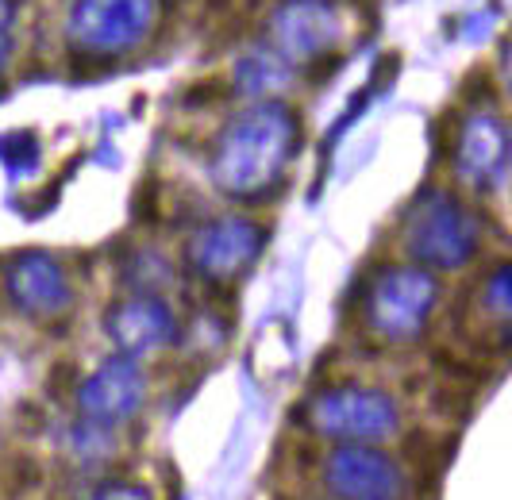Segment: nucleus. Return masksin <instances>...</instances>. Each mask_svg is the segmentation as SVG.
<instances>
[{
    "label": "nucleus",
    "instance_id": "0eeeda50",
    "mask_svg": "<svg viewBox=\"0 0 512 500\" xmlns=\"http://www.w3.org/2000/svg\"><path fill=\"white\" fill-rule=\"evenodd\" d=\"M262 243H266V231L255 220L220 216V220L201 224L193 231L185 254H189L197 274L212 277V281H228V277H239L255 262Z\"/></svg>",
    "mask_w": 512,
    "mask_h": 500
},
{
    "label": "nucleus",
    "instance_id": "20e7f679",
    "mask_svg": "<svg viewBox=\"0 0 512 500\" xmlns=\"http://www.w3.org/2000/svg\"><path fill=\"white\" fill-rule=\"evenodd\" d=\"M439 285L428 270L412 266H385L366 281L362 289V320L378 339H412L420 335L432 308H436Z\"/></svg>",
    "mask_w": 512,
    "mask_h": 500
},
{
    "label": "nucleus",
    "instance_id": "2eb2a0df",
    "mask_svg": "<svg viewBox=\"0 0 512 500\" xmlns=\"http://www.w3.org/2000/svg\"><path fill=\"white\" fill-rule=\"evenodd\" d=\"M101 500H147V493H139V489H112Z\"/></svg>",
    "mask_w": 512,
    "mask_h": 500
},
{
    "label": "nucleus",
    "instance_id": "f8f14e48",
    "mask_svg": "<svg viewBox=\"0 0 512 500\" xmlns=\"http://www.w3.org/2000/svg\"><path fill=\"white\" fill-rule=\"evenodd\" d=\"M143 400V374L131 366L128 358H112L104 362L101 374L93 381H85L81 389V408L89 420H101V424H120L128 420L131 412L139 408Z\"/></svg>",
    "mask_w": 512,
    "mask_h": 500
},
{
    "label": "nucleus",
    "instance_id": "9b49d317",
    "mask_svg": "<svg viewBox=\"0 0 512 500\" xmlns=\"http://www.w3.org/2000/svg\"><path fill=\"white\" fill-rule=\"evenodd\" d=\"M108 331L116 335V343L131 354H147L166 343H174L178 324L174 312L154 297H131L120 300L116 308H108Z\"/></svg>",
    "mask_w": 512,
    "mask_h": 500
},
{
    "label": "nucleus",
    "instance_id": "7ed1b4c3",
    "mask_svg": "<svg viewBox=\"0 0 512 500\" xmlns=\"http://www.w3.org/2000/svg\"><path fill=\"white\" fill-rule=\"evenodd\" d=\"M158 20V0H74L66 12V43L77 58L131 54Z\"/></svg>",
    "mask_w": 512,
    "mask_h": 500
},
{
    "label": "nucleus",
    "instance_id": "4468645a",
    "mask_svg": "<svg viewBox=\"0 0 512 500\" xmlns=\"http://www.w3.org/2000/svg\"><path fill=\"white\" fill-rule=\"evenodd\" d=\"M12 0H0V77L8 70V58H12Z\"/></svg>",
    "mask_w": 512,
    "mask_h": 500
},
{
    "label": "nucleus",
    "instance_id": "f03ea898",
    "mask_svg": "<svg viewBox=\"0 0 512 500\" xmlns=\"http://www.w3.org/2000/svg\"><path fill=\"white\" fill-rule=\"evenodd\" d=\"M482 239L478 216L447 189H428L405 216V250L436 270H459L474 258Z\"/></svg>",
    "mask_w": 512,
    "mask_h": 500
},
{
    "label": "nucleus",
    "instance_id": "ddd939ff",
    "mask_svg": "<svg viewBox=\"0 0 512 500\" xmlns=\"http://www.w3.org/2000/svg\"><path fill=\"white\" fill-rule=\"evenodd\" d=\"M285 81H289V70L274 50H258L239 62V89L247 97H274Z\"/></svg>",
    "mask_w": 512,
    "mask_h": 500
},
{
    "label": "nucleus",
    "instance_id": "39448f33",
    "mask_svg": "<svg viewBox=\"0 0 512 500\" xmlns=\"http://www.w3.org/2000/svg\"><path fill=\"white\" fill-rule=\"evenodd\" d=\"M347 35L335 0H278L266 16V43L285 66H312L328 58Z\"/></svg>",
    "mask_w": 512,
    "mask_h": 500
},
{
    "label": "nucleus",
    "instance_id": "f257e3e1",
    "mask_svg": "<svg viewBox=\"0 0 512 500\" xmlns=\"http://www.w3.org/2000/svg\"><path fill=\"white\" fill-rule=\"evenodd\" d=\"M301 147V116L285 100H258L231 116L212 147V181L228 197H262Z\"/></svg>",
    "mask_w": 512,
    "mask_h": 500
},
{
    "label": "nucleus",
    "instance_id": "9d476101",
    "mask_svg": "<svg viewBox=\"0 0 512 500\" xmlns=\"http://www.w3.org/2000/svg\"><path fill=\"white\" fill-rule=\"evenodd\" d=\"M8 293L27 316H54L70 304V281L51 254H20L8 270Z\"/></svg>",
    "mask_w": 512,
    "mask_h": 500
},
{
    "label": "nucleus",
    "instance_id": "423d86ee",
    "mask_svg": "<svg viewBox=\"0 0 512 500\" xmlns=\"http://www.w3.org/2000/svg\"><path fill=\"white\" fill-rule=\"evenodd\" d=\"M308 424L320 435L332 439H359V443H374L393 435L401 416L393 397H385L378 389L366 385H335L328 393L308 404Z\"/></svg>",
    "mask_w": 512,
    "mask_h": 500
},
{
    "label": "nucleus",
    "instance_id": "1a4fd4ad",
    "mask_svg": "<svg viewBox=\"0 0 512 500\" xmlns=\"http://www.w3.org/2000/svg\"><path fill=\"white\" fill-rule=\"evenodd\" d=\"M328 485L347 500H397L401 474L374 450H339L328 462Z\"/></svg>",
    "mask_w": 512,
    "mask_h": 500
},
{
    "label": "nucleus",
    "instance_id": "6e6552de",
    "mask_svg": "<svg viewBox=\"0 0 512 500\" xmlns=\"http://www.w3.org/2000/svg\"><path fill=\"white\" fill-rule=\"evenodd\" d=\"M455 166H459L462 181H470L482 193H493V189L505 185V170H509V127H505V120L493 108H474L459 124Z\"/></svg>",
    "mask_w": 512,
    "mask_h": 500
}]
</instances>
